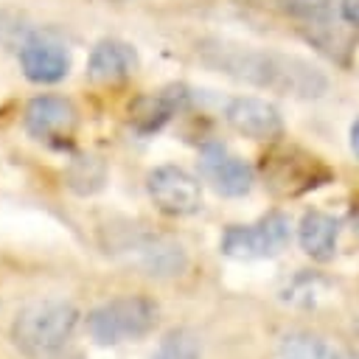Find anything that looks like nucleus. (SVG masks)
I'll list each match as a JSON object with an SVG mask.
<instances>
[{"mask_svg": "<svg viewBox=\"0 0 359 359\" xmlns=\"http://www.w3.org/2000/svg\"><path fill=\"white\" fill-rule=\"evenodd\" d=\"M202 348H199V339L180 328V331H171L165 334V339L160 342V348L151 353V359H199Z\"/></svg>", "mask_w": 359, "mask_h": 359, "instance_id": "nucleus-18", "label": "nucleus"}, {"mask_svg": "<svg viewBox=\"0 0 359 359\" xmlns=\"http://www.w3.org/2000/svg\"><path fill=\"white\" fill-rule=\"evenodd\" d=\"M22 126L34 140L62 149L79 126V112L62 95H36L25 104Z\"/></svg>", "mask_w": 359, "mask_h": 359, "instance_id": "nucleus-7", "label": "nucleus"}, {"mask_svg": "<svg viewBox=\"0 0 359 359\" xmlns=\"http://www.w3.org/2000/svg\"><path fill=\"white\" fill-rule=\"evenodd\" d=\"M65 177H67V185H70L76 194L90 196V194H95V191L104 188V182H107V168H104V163H101L98 157H93V154H79V157L70 160Z\"/></svg>", "mask_w": 359, "mask_h": 359, "instance_id": "nucleus-16", "label": "nucleus"}, {"mask_svg": "<svg viewBox=\"0 0 359 359\" xmlns=\"http://www.w3.org/2000/svg\"><path fill=\"white\" fill-rule=\"evenodd\" d=\"M337 238H339V222L323 210H309L300 219L297 227V241L303 252L314 261H331L337 252Z\"/></svg>", "mask_w": 359, "mask_h": 359, "instance_id": "nucleus-14", "label": "nucleus"}, {"mask_svg": "<svg viewBox=\"0 0 359 359\" xmlns=\"http://www.w3.org/2000/svg\"><path fill=\"white\" fill-rule=\"evenodd\" d=\"M196 56L205 67L224 73L250 87H261L292 98H320L328 90V76L303 56L255 48L236 39L208 36L196 42Z\"/></svg>", "mask_w": 359, "mask_h": 359, "instance_id": "nucleus-1", "label": "nucleus"}, {"mask_svg": "<svg viewBox=\"0 0 359 359\" xmlns=\"http://www.w3.org/2000/svg\"><path fill=\"white\" fill-rule=\"evenodd\" d=\"M339 14L348 25L359 28V0H339Z\"/></svg>", "mask_w": 359, "mask_h": 359, "instance_id": "nucleus-20", "label": "nucleus"}, {"mask_svg": "<svg viewBox=\"0 0 359 359\" xmlns=\"http://www.w3.org/2000/svg\"><path fill=\"white\" fill-rule=\"evenodd\" d=\"M353 328H356V334H359V320H356V323H353Z\"/></svg>", "mask_w": 359, "mask_h": 359, "instance_id": "nucleus-22", "label": "nucleus"}, {"mask_svg": "<svg viewBox=\"0 0 359 359\" xmlns=\"http://www.w3.org/2000/svg\"><path fill=\"white\" fill-rule=\"evenodd\" d=\"M331 3L334 0H275V6L303 22H311V20H323L328 17L331 11Z\"/></svg>", "mask_w": 359, "mask_h": 359, "instance_id": "nucleus-19", "label": "nucleus"}, {"mask_svg": "<svg viewBox=\"0 0 359 359\" xmlns=\"http://www.w3.org/2000/svg\"><path fill=\"white\" fill-rule=\"evenodd\" d=\"M160 320V309L154 300L143 294H126L107 300L87 311L84 328L98 345H121L146 337Z\"/></svg>", "mask_w": 359, "mask_h": 359, "instance_id": "nucleus-4", "label": "nucleus"}, {"mask_svg": "<svg viewBox=\"0 0 359 359\" xmlns=\"http://www.w3.org/2000/svg\"><path fill=\"white\" fill-rule=\"evenodd\" d=\"M199 171L222 196H244L255 182L252 168L241 157L230 154L222 143H205L199 149Z\"/></svg>", "mask_w": 359, "mask_h": 359, "instance_id": "nucleus-9", "label": "nucleus"}, {"mask_svg": "<svg viewBox=\"0 0 359 359\" xmlns=\"http://www.w3.org/2000/svg\"><path fill=\"white\" fill-rule=\"evenodd\" d=\"M348 351L325 342L323 337L306 334V331H294L286 334L280 339V356L283 359H345Z\"/></svg>", "mask_w": 359, "mask_h": 359, "instance_id": "nucleus-15", "label": "nucleus"}, {"mask_svg": "<svg viewBox=\"0 0 359 359\" xmlns=\"http://www.w3.org/2000/svg\"><path fill=\"white\" fill-rule=\"evenodd\" d=\"M264 177L278 194L294 196V194H306L311 188L325 185L334 174L325 163H320V157L289 149V151H275L264 157Z\"/></svg>", "mask_w": 359, "mask_h": 359, "instance_id": "nucleus-6", "label": "nucleus"}, {"mask_svg": "<svg viewBox=\"0 0 359 359\" xmlns=\"http://www.w3.org/2000/svg\"><path fill=\"white\" fill-rule=\"evenodd\" d=\"M224 121L244 137L252 140H275L283 135V118L275 104L255 98V95H238L224 107Z\"/></svg>", "mask_w": 359, "mask_h": 359, "instance_id": "nucleus-12", "label": "nucleus"}, {"mask_svg": "<svg viewBox=\"0 0 359 359\" xmlns=\"http://www.w3.org/2000/svg\"><path fill=\"white\" fill-rule=\"evenodd\" d=\"M191 107V90L185 84H168L157 93L140 95L129 107V126L137 135H154L160 132L174 115Z\"/></svg>", "mask_w": 359, "mask_h": 359, "instance_id": "nucleus-11", "label": "nucleus"}, {"mask_svg": "<svg viewBox=\"0 0 359 359\" xmlns=\"http://www.w3.org/2000/svg\"><path fill=\"white\" fill-rule=\"evenodd\" d=\"M137 50L123 39H98L87 56V79L95 84H115L137 70Z\"/></svg>", "mask_w": 359, "mask_h": 359, "instance_id": "nucleus-13", "label": "nucleus"}, {"mask_svg": "<svg viewBox=\"0 0 359 359\" xmlns=\"http://www.w3.org/2000/svg\"><path fill=\"white\" fill-rule=\"evenodd\" d=\"M17 59H20L22 76L34 84H56L70 73L67 48L50 36H42V34L28 36L17 50Z\"/></svg>", "mask_w": 359, "mask_h": 359, "instance_id": "nucleus-10", "label": "nucleus"}, {"mask_svg": "<svg viewBox=\"0 0 359 359\" xmlns=\"http://www.w3.org/2000/svg\"><path fill=\"white\" fill-rule=\"evenodd\" d=\"M107 252L149 278H174L182 275V269L188 266L185 250L174 238L154 233L143 224L112 227L107 238Z\"/></svg>", "mask_w": 359, "mask_h": 359, "instance_id": "nucleus-3", "label": "nucleus"}, {"mask_svg": "<svg viewBox=\"0 0 359 359\" xmlns=\"http://www.w3.org/2000/svg\"><path fill=\"white\" fill-rule=\"evenodd\" d=\"M146 191L168 216H191L202 208V185L180 165H157L146 177Z\"/></svg>", "mask_w": 359, "mask_h": 359, "instance_id": "nucleus-8", "label": "nucleus"}, {"mask_svg": "<svg viewBox=\"0 0 359 359\" xmlns=\"http://www.w3.org/2000/svg\"><path fill=\"white\" fill-rule=\"evenodd\" d=\"M351 151L359 157V118L351 123Z\"/></svg>", "mask_w": 359, "mask_h": 359, "instance_id": "nucleus-21", "label": "nucleus"}, {"mask_svg": "<svg viewBox=\"0 0 359 359\" xmlns=\"http://www.w3.org/2000/svg\"><path fill=\"white\" fill-rule=\"evenodd\" d=\"M79 317V309L67 300H39L14 317L11 339L31 359H53L70 342Z\"/></svg>", "mask_w": 359, "mask_h": 359, "instance_id": "nucleus-2", "label": "nucleus"}, {"mask_svg": "<svg viewBox=\"0 0 359 359\" xmlns=\"http://www.w3.org/2000/svg\"><path fill=\"white\" fill-rule=\"evenodd\" d=\"M306 39H309L317 50H323L325 56H331V59H337V62H345V50H351L345 34H342L339 25L331 22L328 17L306 22Z\"/></svg>", "mask_w": 359, "mask_h": 359, "instance_id": "nucleus-17", "label": "nucleus"}, {"mask_svg": "<svg viewBox=\"0 0 359 359\" xmlns=\"http://www.w3.org/2000/svg\"><path fill=\"white\" fill-rule=\"evenodd\" d=\"M292 238V222L286 213L272 210L261 216L255 224H230L222 233L219 250L236 261H255L278 255Z\"/></svg>", "mask_w": 359, "mask_h": 359, "instance_id": "nucleus-5", "label": "nucleus"}]
</instances>
